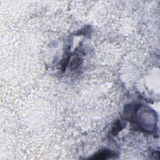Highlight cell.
Returning a JSON list of instances; mask_svg holds the SVG:
<instances>
[{"label": "cell", "mask_w": 160, "mask_h": 160, "mask_svg": "<svg viewBox=\"0 0 160 160\" xmlns=\"http://www.w3.org/2000/svg\"><path fill=\"white\" fill-rule=\"evenodd\" d=\"M112 155V152L108 150H103L99 152L98 154L94 155L92 159H107Z\"/></svg>", "instance_id": "1"}]
</instances>
